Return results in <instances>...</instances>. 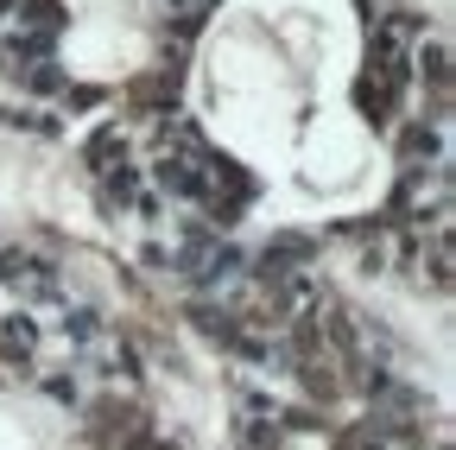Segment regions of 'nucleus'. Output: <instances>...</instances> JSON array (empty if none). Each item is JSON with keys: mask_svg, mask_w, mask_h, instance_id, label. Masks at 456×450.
I'll return each instance as SVG.
<instances>
[{"mask_svg": "<svg viewBox=\"0 0 456 450\" xmlns=\"http://www.w3.org/2000/svg\"><path fill=\"white\" fill-rule=\"evenodd\" d=\"M406 102H412V77L406 64H362L355 77V108H362V121H374L380 134H393V121L406 115Z\"/></svg>", "mask_w": 456, "mask_h": 450, "instance_id": "nucleus-1", "label": "nucleus"}, {"mask_svg": "<svg viewBox=\"0 0 456 450\" xmlns=\"http://www.w3.org/2000/svg\"><path fill=\"white\" fill-rule=\"evenodd\" d=\"M393 152H399V172L450 165V121H437V115H399L393 121Z\"/></svg>", "mask_w": 456, "mask_h": 450, "instance_id": "nucleus-2", "label": "nucleus"}, {"mask_svg": "<svg viewBox=\"0 0 456 450\" xmlns=\"http://www.w3.org/2000/svg\"><path fill=\"white\" fill-rule=\"evenodd\" d=\"M178 95H184V70H171V64H152V70H140V77L121 89L127 121H171Z\"/></svg>", "mask_w": 456, "mask_h": 450, "instance_id": "nucleus-3", "label": "nucleus"}, {"mask_svg": "<svg viewBox=\"0 0 456 450\" xmlns=\"http://www.w3.org/2000/svg\"><path fill=\"white\" fill-rule=\"evenodd\" d=\"M419 38H425V20L387 13V20H374V32H368V58H374V64H406L412 51H419Z\"/></svg>", "mask_w": 456, "mask_h": 450, "instance_id": "nucleus-4", "label": "nucleus"}]
</instances>
